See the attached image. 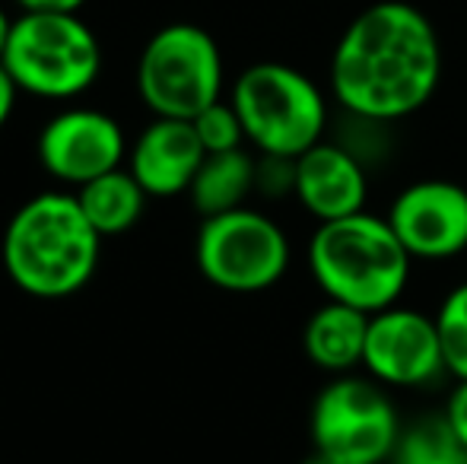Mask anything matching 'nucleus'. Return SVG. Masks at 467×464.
Listing matches in <instances>:
<instances>
[{"mask_svg": "<svg viewBox=\"0 0 467 464\" xmlns=\"http://www.w3.org/2000/svg\"><path fill=\"white\" fill-rule=\"evenodd\" d=\"M442 83V42L420 6L379 0L347 23L331 55V93L350 118L394 124Z\"/></svg>", "mask_w": 467, "mask_h": 464, "instance_id": "obj_1", "label": "nucleus"}, {"mask_svg": "<svg viewBox=\"0 0 467 464\" xmlns=\"http://www.w3.org/2000/svg\"><path fill=\"white\" fill-rule=\"evenodd\" d=\"M102 235L83 213L77 194L42 191L10 217L0 242L4 271L36 299H67L93 280Z\"/></svg>", "mask_w": 467, "mask_h": 464, "instance_id": "obj_2", "label": "nucleus"}, {"mask_svg": "<svg viewBox=\"0 0 467 464\" xmlns=\"http://www.w3.org/2000/svg\"><path fill=\"white\" fill-rule=\"evenodd\" d=\"M306 261L327 299L353 305L366 315L398 305L413 271V258L388 217H375L369 211L318 223L308 239Z\"/></svg>", "mask_w": 467, "mask_h": 464, "instance_id": "obj_3", "label": "nucleus"}, {"mask_svg": "<svg viewBox=\"0 0 467 464\" xmlns=\"http://www.w3.org/2000/svg\"><path fill=\"white\" fill-rule=\"evenodd\" d=\"M0 64L19 93L64 102L99 80L102 45L80 13H19Z\"/></svg>", "mask_w": 467, "mask_h": 464, "instance_id": "obj_4", "label": "nucleus"}, {"mask_svg": "<svg viewBox=\"0 0 467 464\" xmlns=\"http://www.w3.org/2000/svg\"><path fill=\"white\" fill-rule=\"evenodd\" d=\"M229 102L242 118L245 140L258 153L299 160L325 140L327 102L315 80L280 61L245 67L233 83Z\"/></svg>", "mask_w": 467, "mask_h": 464, "instance_id": "obj_5", "label": "nucleus"}, {"mask_svg": "<svg viewBox=\"0 0 467 464\" xmlns=\"http://www.w3.org/2000/svg\"><path fill=\"white\" fill-rule=\"evenodd\" d=\"M223 55L216 38L194 23H169L137 57V96L153 118L191 121L223 99Z\"/></svg>", "mask_w": 467, "mask_h": 464, "instance_id": "obj_6", "label": "nucleus"}, {"mask_svg": "<svg viewBox=\"0 0 467 464\" xmlns=\"http://www.w3.org/2000/svg\"><path fill=\"white\" fill-rule=\"evenodd\" d=\"M312 449L334 464H381L394 455L400 420L385 385L369 376H334L308 414Z\"/></svg>", "mask_w": 467, "mask_h": 464, "instance_id": "obj_7", "label": "nucleus"}, {"mask_svg": "<svg viewBox=\"0 0 467 464\" xmlns=\"http://www.w3.org/2000/svg\"><path fill=\"white\" fill-rule=\"evenodd\" d=\"M289 258L293 252L283 226L252 207L207 217L197 230V271L223 293L252 296L271 290L289 271Z\"/></svg>", "mask_w": 467, "mask_h": 464, "instance_id": "obj_8", "label": "nucleus"}, {"mask_svg": "<svg viewBox=\"0 0 467 464\" xmlns=\"http://www.w3.org/2000/svg\"><path fill=\"white\" fill-rule=\"evenodd\" d=\"M363 369L385 388H426L449 376L436 318L407 305L375 312L366 335Z\"/></svg>", "mask_w": 467, "mask_h": 464, "instance_id": "obj_9", "label": "nucleus"}, {"mask_svg": "<svg viewBox=\"0 0 467 464\" xmlns=\"http://www.w3.org/2000/svg\"><path fill=\"white\" fill-rule=\"evenodd\" d=\"M36 153L51 179L83 188L99 175L121 169L128 137L115 118L99 108H64L38 130Z\"/></svg>", "mask_w": 467, "mask_h": 464, "instance_id": "obj_10", "label": "nucleus"}, {"mask_svg": "<svg viewBox=\"0 0 467 464\" xmlns=\"http://www.w3.org/2000/svg\"><path fill=\"white\" fill-rule=\"evenodd\" d=\"M388 223L413 261H449L467 252V188L449 179H420L400 188Z\"/></svg>", "mask_w": 467, "mask_h": 464, "instance_id": "obj_11", "label": "nucleus"}, {"mask_svg": "<svg viewBox=\"0 0 467 464\" xmlns=\"http://www.w3.org/2000/svg\"><path fill=\"white\" fill-rule=\"evenodd\" d=\"M299 207L318 223L344 220L366 211L369 172L366 162L344 143L321 140L296 160V191Z\"/></svg>", "mask_w": 467, "mask_h": 464, "instance_id": "obj_12", "label": "nucleus"}, {"mask_svg": "<svg viewBox=\"0 0 467 464\" xmlns=\"http://www.w3.org/2000/svg\"><path fill=\"white\" fill-rule=\"evenodd\" d=\"M203 156L207 153L191 121L153 118L130 143L128 169L150 198H175V194H188Z\"/></svg>", "mask_w": 467, "mask_h": 464, "instance_id": "obj_13", "label": "nucleus"}, {"mask_svg": "<svg viewBox=\"0 0 467 464\" xmlns=\"http://www.w3.org/2000/svg\"><path fill=\"white\" fill-rule=\"evenodd\" d=\"M369 318L372 315L353 309V305L327 299L308 315L306 328H302V350L312 359V366L331 372V376H347L357 366H363Z\"/></svg>", "mask_w": 467, "mask_h": 464, "instance_id": "obj_14", "label": "nucleus"}, {"mask_svg": "<svg viewBox=\"0 0 467 464\" xmlns=\"http://www.w3.org/2000/svg\"><path fill=\"white\" fill-rule=\"evenodd\" d=\"M254 169L258 160L245 147L229 153H207L188 188L194 211L207 220L245 207V201L254 194Z\"/></svg>", "mask_w": 467, "mask_h": 464, "instance_id": "obj_15", "label": "nucleus"}, {"mask_svg": "<svg viewBox=\"0 0 467 464\" xmlns=\"http://www.w3.org/2000/svg\"><path fill=\"white\" fill-rule=\"evenodd\" d=\"M77 201H80L83 213L93 223V230L102 239L111 235H124L140 223L143 211H147L150 194L140 188V181L130 175L128 166L111 169V172L99 175V179L87 181L77 188Z\"/></svg>", "mask_w": 467, "mask_h": 464, "instance_id": "obj_16", "label": "nucleus"}, {"mask_svg": "<svg viewBox=\"0 0 467 464\" xmlns=\"http://www.w3.org/2000/svg\"><path fill=\"white\" fill-rule=\"evenodd\" d=\"M394 464H467V449L455 439L442 417H426L400 429Z\"/></svg>", "mask_w": 467, "mask_h": 464, "instance_id": "obj_17", "label": "nucleus"}, {"mask_svg": "<svg viewBox=\"0 0 467 464\" xmlns=\"http://www.w3.org/2000/svg\"><path fill=\"white\" fill-rule=\"evenodd\" d=\"M432 318H436L439 328L445 372L458 382H467V280L445 293Z\"/></svg>", "mask_w": 467, "mask_h": 464, "instance_id": "obj_18", "label": "nucleus"}, {"mask_svg": "<svg viewBox=\"0 0 467 464\" xmlns=\"http://www.w3.org/2000/svg\"><path fill=\"white\" fill-rule=\"evenodd\" d=\"M191 128H194L203 153H229V150H242V143H245L242 118L229 99L213 102L201 115H194L191 118Z\"/></svg>", "mask_w": 467, "mask_h": 464, "instance_id": "obj_19", "label": "nucleus"}, {"mask_svg": "<svg viewBox=\"0 0 467 464\" xmlns=\"http://www.w3.org/2000/svg\"><path fill=\"white\" fill-rule=\"evenodd\" d=\"M254 191L265 198H286L296 191V160L289 156H267L261 153L254 169Z\"/></svg>", "mask_w": 467, "mask_h": 464, "instance_id": "obj_20", "label": "nucleus"}, {"mask_svg": "<svg viewBox=\"0 0 467 464\" xmlns=\"http://www.w3.org/2000/svg\"><path fill=\"white\" fill-rule=\"evenodd\" d=\"M442 420L449 423V429L455 433V439L467 449V382H458L451 388L449 401H445Z\"/></svg>", "mask_w": 467, "mask_h": 464, "instance_id": "obj_21", "label": "nucleus"}, {"mask_svg": "<svg viewBox=\"0 0 467 464\" xmlns=\"http://www.w3.org/2000/svg\"><path fill=\"white\" fill-rule=\"evenodd\" d=\"M23 13H80L87 0H13Z\"/></svg>", "mask_w": 467, "mask_h": 464, "instance_id": "obj_22", "label": "nucleus"}, {"mask_svg": "<svg viewBox=\"0 0 467 464\" xmlns=\"http://www.w3.org/2000/svg\"><path fill=\"white\" fill-rule=\"evenodd\" d=\"M16 93H19V87L13 83V77L6 74L4 64H0V130H4L6 121H10L13 108H16Z\"/></svg>", "mask_w": 467, "mask_h": 464, "instance_id": "obj_23", "label": "nucleus"}, {"mask_svg": "<svg viewBox=\"0 0 467 464\" xmlns=\"http://www.w3.org/2000/svg\"><path fill=\"white\" fill-rule=\"evenodd\" d=\"M10 29H13V19L0 10V61H4V51H6V42H10Z\"/></svg>", "mask_w": 467, "mask_h": 464, "instance_id": "obj_24", "label": "nucleus"}]
</instances>
